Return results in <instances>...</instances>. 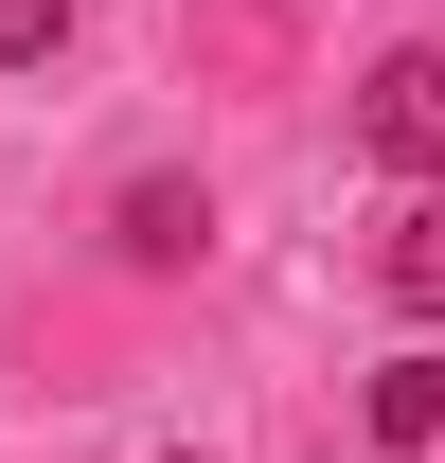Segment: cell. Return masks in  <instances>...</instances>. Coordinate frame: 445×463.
Instances as JSON below:
<instances>
[{
  "mask_svg": "<svg viewBox=\"0 0 445 463\" xmlns=\"http://www.w3.org/2000/svg\"><path fill=\"white\" fill-rule=\"evenodd\" d=\"M71 54V0H0V71H54Z\"/></svg>",
  "mask_w": 445,
  "mask_h": 463,
  "instance_id": "5",
  "label": "cell"
},
{
  "mask_svg": "<svg viewBox=\"0 0 445 463\" xmlns=\"http://www.w3.org/2000/svg\"><path fill=\"white\" fill-rule=\"evenodd\" d=\"M125 268H196V250H214V196H196V178H125Z\"/></svg>",
  "mask_w": 445,
  "mask_h": 463,
  "instance_id": "3",
  "label": "cell"
},
{
  "mask_svg": "<svg viewBox=\"0 0 445 463\" xmlns=\"http://www.w3.org/2000/svg\"><path fill=\"white\" fill-rule=\"evenodd\" d=\"M356 428H374L392 463H428V446H445V356H428V339H410V356H374V392H356Z\"/></svg>",
  "mask_w": 445,
  "mask_h": 463,
  "instance_id": "2",
  "label": "cell"
},
{
  "mask_svg": "<svg viewBox=\"0 0 445 463\" xmlns=\"http://www.w3.org/2000/svg\"><path fill=\"white\" fill-rule=\"evenodd\" d=\"M356 143H374L392 178H445V54L410 36V54H374V90H356Z\"/></svg>",
  "mask_w": 445,
  "mask_h": 463,
  "instance_id": "1",
  "label": "cell"
},
{
  "mask_svg": "<svg viewBox=\"0 0 445 463\" xmlns=\"http://www.w3.org/2000/svg\"><path fill=\"white\" fill-rule=\"evenodd\" d=\"M374 286L410 303V321H445V196H410V214L374 232Z\"/></svg>",
  "mask_w": 445,
  "mask_h": 463,
  "instance_id": "4",
  "label": "cell"
}]
</instances>
